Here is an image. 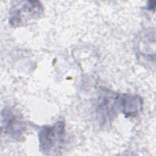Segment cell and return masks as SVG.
Listing matches in <instances>:
<instances>
[{
  "label": "cell",
  "mask_w": 156,
  "mask_h": 156,
  "mask_svg": "<svg viewBox=\"0 0 156 156\" xmlns=\"http://www.w3.org/2000/svg\"><path fill=\"white\" fill-rule=\"evenodd\" d=\"M1 122L5 134L14 138H20L24 130L23 122L11 109L5 108L2 112Z\"/></svg>",
  "instance_id": "3957f363"
},
{
  "label": "cell",
  "mask_w": 156,
  "mask_h": 156,
  "mask_svg": "<svg viewBox=\"0 0 156 156\" xmlns=\"http://www.w3.org/2000/svg\"><path fill=\"white\" fill-rule=\"evenodd\" d=\"M120 102L122 112L126 116H134L141 110L142 101L136 95H124Z\"/></svg>",
  "instance_id": "277c9868"
},
{
  "label": "cell",
  "mask_w": 156,
  "mask_h": 156,
  "mask_svg": "<svg viewBox=\"0 0 156 156\" xmlns=\"http://www.w3.org/2000/svg\"><path fill=\"white\" fill-rule=\"evenodd\" d=\"M65 136V124L59 121L41 127L38 132L39 147L44 154H54L60 151Z\"/></svg>",
  "instance_id": "7a4b0ae2"
},
{
  "label": "cell",
  "mask_w": 156,
  "mask_h": 156,
  "mask_svg": "<svg viewBox=\"0 0 156 156\" xmlns=\"http://www.w3.org/2000/svg\"><path fill=\"white\" fill-rule=\"evenodd\" d=\"M13 5L9 17V23L14 27L24 26L40 18L43 14V7L38 1H19Z\"/></svg>",
  "instance_id": "6da1fadb"
}]
</instances>
